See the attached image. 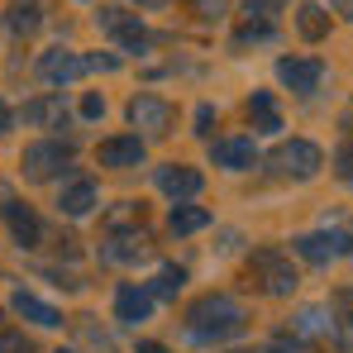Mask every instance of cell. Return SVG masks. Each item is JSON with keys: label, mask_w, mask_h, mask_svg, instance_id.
Returning a JSON list of instances; mask_svg holds the SVG:
<instances>
[{"label": "cell", "mask_w": 353, "mask_h": 353, "mask_svg": "<svg viewBox=\"0 0 353 353\" xmlns=\"http://www.w3.org/2000/svg\"><path fill=\"white\" fill-rule=\"evenodd\" d=\"M243 330V305L225 292H210L201 301L186 305V339L196 344H220V339H234Z\"/></svg>", "instance_id": "obj_1"}, {"label": "cell", "mask_w": 353, "mask_h": 353, "mask_svg": "<svg viewBox=\"0 0 353 353\" xmlns=\"http://www.w3.org/2000/svg\"><path fill=\"white\" fill-rule=\"evenodd\" d=\"M325 168V153L310 143V139H292V143H277L268 153V172L277 181H310V176Z\"/></svg>", "instance_id": "obj_2"}, {"label": "cell", "mask_w": 353, "mask_h": 353, "mask_svg": "<svg viewBox=\"0 0 353 353\" xmlns=\"http://www.w3.org/2000/svg\"><path fill=\"white\" fill-rule=\"evenodd\" d=\"M248 282H258L268 296H292L296 292V268L282 248H253L248 253Z\"/></svg>", "instance_id": "obj_3"}, {"label": "cell", "mask_w": 353, "mask_h": 353, "mask_svg": "<svg viewBox=\"0 0 353 353\" xmlns=\"http://www.w3.org/2000/svg\"><path fill=\"white\" fill-rule=\"evenodd\" d=\"M19 168L29 181H53L72 168V143H58V139H43V143H29L24 148V158H19Z\"/></svg>", "instance_id": "obj_4"}, {"label": "cell", "mask_w": 353, "mask_h": 353, "mask_svg": "<svg viewBox=\"0 0 353 353\" xmlns=\"http://www.w3.org/2000/svg\"><path fill=\"white\" fill-rule=\"evenodd\" d=\"M96 19H101V29L115 39L124 53H143V48L153 43V34H148V29L139 24V14H129V10H101Z\"/></svg>", "instance_id": "obj_5"}, {"label": "cell", "mask_w": 353, "mask_h": 353, "mask_svg": "<svg viewBox=\"0 0 353 353\" xmlns=\"http://www.w3.org/2000/svg\"><path fill=\"white\" fill-rule=\"evenodd\" d=\"M124 115H129V124H134L139 134H153V139H158V134H168V129H172V119H176L172 105H168L163 96H134Z\"/></svg>", "instance_id": "obj_6"}, {"label": "cell", "mask_w": 353, "mask_h": 353, "mask_svg": "<svg viewBox=\"0 0 353 353\" xmlns=\"http://www.w3.org/2000/svg\"><path fill=\"white\" fill-rule=\"evenodd\" d=\"M292 339L296 344H339V330H334V315L320 310V305H301L292 320Z\"/></svg>", "instance_id": "obj_7"}, {"label": "cell", "mask_w": 353, "mask_h": 353, "mask_svg": "<svg viewBox=\"0 0 353 353\" xmlns=\"http://www.w3.org/2000/svg\"><path fill=\"white\" fill-rule=\"evenodd\" d=\"M292 248L301 253V258H305V263L325 268L330 258H339V253H353V234H301Z\"/></svg>", "instance_id": "obj_8"}, {"label": "cell", "mask_w": 353, "mask_h": 353, "mask_svg": "<svg viewBox=\"0 0 353 353\" xmlns=\"http://www.w3.org/2000/svg\"><path fill=\"white\" fill-rule=\"evenodd\" d=\"M277 77H282V86H292L296 96H310L320 86V77H325V62L320 58H282L277 62Z\"/></svg>", "instance_id": "obj_9"}, {"label": "cell", "mask_w": 353, "mask_h": 353, "mask_svg": "<svg viewBox=\"0 0 353 353\" xmlns=\"http://www.w3.org/2000/svg\"><path fill=\"white\" fill-rule=\"evenodd\" d=\"M86 72V58H77L72 48H48L43 58H39V77L48 81V86H67V81H77Z\"/></svg>", "instance_id": "obj_10"}, {"label": "cell", "mask_w": 353, "mask_h": 353, "mask_svg": "<svg viewBox=\"0 0 353 353\" xmlns=\"http://www.w3.org/2000/svg\"><path fill=\"white\" fill-rule=\"evenodd\" d=\"M24 124H34V129H62L67 124V96L53 91V96H34L24 110H19Z\"/></svg>", "instance_id": "obj_11"}, {"label": "cell", "mask_w": 353, "mask_h": 353, "mask_svg": "<svg viewBox=\"0 0 353 353\" xmlns=\"http://www.w3.org/2000/svg\"><path fill=\"white\" fill-rule=\"evenodd\" d=\"M101 168H139L143 163V139L139 134H115V139H105L101 143Z\"/></svg>", "instance_id": "obj_12"}, {"label": "cell", "mask_w": 353, "mask_h": 353, "mask_svg": "<svg viewBox=\"0 0 353 353\" xmlns=\"http://www.w3.org/2000/svg\"><path fill=\"white\" fill-rule=\"evenodd\" d=\"M210 158H215V168L248 172V168L258 163V148H253V139H220V143L210 148Z\"/></svg>", "instance_id": "obj_13"}, {"label": "cell", "mask_w": 353, "mask_h": 353, "mask_svg": "<svg viewBox=\"0 0 353 353\" xmlns=\"http://www.w3.org/2000/svg\"><path fill=\"white\" fill-rule=\"evenodd\" d=\"M158 186L181 205V201H191L201 191V172L196 168H181V163H168V168H158Z\"/></svg>", "instance_id": "obj_14"}, {"label": "cell", "mask_w": 353, "mask_h": 353, "mask_svg": "<svg viewBox=\"0 0 353 353\" xmlns=\"http://www.w3.org/2000/svg\"><path fill=\"white\" fill-rule=\"evenodd\" d=\"M5 220H10V234L19 239V248H39V239H43V225H39V215H34L29 205L10 201V205H5Z\"/></svg>", "instance_id": "obj_15"}, {"label": "cell", "mask_w": 353, "mask_h": 353, "mask_svg": "<svg viewBox=\"0 0 353 353\" xmlns=\"http://www.w3.org/2000/svg\"><path fill=\"white\" fill-rule=\"evenodd\" d=\"M105 263H143L148 258V234H110L101 243Z\"/></svg>", "instance_id": "obj_16"}, {"label": "cell", "mask_w": 353, "mask_h": 353, "mask_svg": "<svg viewBox=\"0 0 353 353\" xmlns=\"http://www.w3.org/2000/svg\"><path fill=\"white\" fill-rule=\"evenodd\" d=\"M14 315L19 320H29V325H43V330H53V325H62V310L58 305H48V301H39L34 292H14Z\"/></svg>", "instance_id": "obj_17"}, {"label": "cell", "mask_w": 353, "mask_h": 353, "mask_svg": "<svg viewBox=\"0 0 353 353\" xmlns=\"http://www.w3.org/2000/svg\"><path fill=\"white\" fill-rule=\"evenodd\" d=\"M115 315L124 320V325L148 320V315H153V296H148V287H119L115 292Z\"/></svg>", "instance_id": "obj_18"}, {"label": "cell", "mask_w": 353, "mask_h": 353, "mask_svg": "<svg viewBox=\"0 0 353 353\" xmlns=\"http://www.w3.org/2000/svg\"><path fill=\"white\" fill-rule=\"evenodd\" d=\"M39 24H43V5L39 0H24V5H10L5 10V34H14V39L39 34Z\"/></svg>", "instance_id": "obj_19"}, {"label": "cell", "mask_w": 353, "mask_h": 353, "mask_svg": "<svg viewBox=\"0 0 353 353\" xmlns=\"http://www.w3.org/2000/svg\"><path fill=\"white\" fill-rule=\"evenodd\" d=\"M96 201H101V191H96V181H72L67 191H62V215H72V220H81V215H91L96 210Z\"/></svg>", "instance_id": "obj_20"}, {"label": "cell", "mask_w": 353, "mask_h": 353, "mask_svg": "<svg viewBox=\"0 0 353 353\" xmlns=\"http://www.w3.org/2000/svg\"><path fill=\"white\" fill-rule=\"evenodd\" d=\"M248 119H253L258 134H277V129H282V115H277L272 91H253V101H248Z\"/></svg>", "instance_id": "obj_21"}, {"label": "cell", "mask_w": 353, "mask_h": 353, "mask_svg": "<svg viewBox=\"0 0 353 353\" xmlns=\"http://www.w3.org/2000/svg\"><path fill=\"white\" fill-rule=\"evenodd\" d=\"M330 315H334V330H339V344L353 353V287H339L330 301Z\"/></svg>", "instance_id": "obj_22"}, {"label": "cell", "mask_w": 353, "mask_h": 353, "mask_svg": "<svg viewBox=\"0 0 353 353\" xmlns=\"http://www.w3.org/2000/svg\"><path fill=\"white\" fill-rule=\"evenodd\" d=\"M296 29H301V39L320 43V39L330 34V14H325V5H301V10H296Z\"/></svg>", "instance_id": "obj_23"}, {"label": "cell", "mask_w": 353, "mask_h": 353, "mask_svg": "<svg viewBox=\"0 0 353 353\" xmlns=\"http://www.w3.org/2000/svg\"><path fill=\"white\" fill-rule=\"evenodd\" d=\"M210 225V210H201V205H172V220H168V230L172 234H196V230H205Z\"/></svg>", "instance_id": "obj_24"}, {"label": "cell", "mask_w": 353, "mask_h": 353, "mask_svg": "<svg viewBox=\"0 0 353 353\" xmlns=\"http://www.w3.org/2000/svg\"><path fill=\"white\" fill-rule=\"evenodd\" d=\"M181 282H186V272L168 263V268H163V272H158V277L148 282V296H153V301H172V296L181 292Z\"/></svg>", "instance_id": "obj_25"}, {"label": "cell", "mask_w": 353, "mask_h": 353, "mask_svg": "<svg viewBox=\"0 0 353 353\" xmlns=\"http://www.w3.org/2000/svg\"><path fill=\"white\" fill-rule=\"evenodd\" d=\"M272 39H277V29H272V24H253V19H243L239 34H234L239 48H243V43H272Z\"/></svg>", "instance_id": "obj_26"}, {"label": "cell", "mask_w": 353, "mask_h": 353, "mask_svg": "<svg viewBox=\"0 0 353 353\" xmlns=\"http://www.w3.org/2000/svg\"><path fill=\"white\" fill-rule=\"evenodd\" d=\"M334 172H339V181L353 186V129L339 139V148H334Z\"/></svg>", "instance_id": "obj_27"}, {"label": "cell", "mask_w": 353, "mask_h": 353, "mask_svg": "<svg viewBox=\"0 0 353 353\" xmlns=\"http://www.w3.org/2000/svg\"><path fill=\"white\" fill-rule=\"evenodd\" d=\"M277 10H282V0H248V5H243V19H253V24H272Z\"/></svg>", "instance_id": "obj_28"}, {"label": "cell", "mask_w": 353, "mask_h": 353, "mask_svg": "<svg viewBox=\"0 0 353 353\" xmlns=\"http://www.w3.org/2000/svg\"><path fill=\"white\" fill-rule=\"evenodd\" d=\"M0 353H34V344L14 330H0Z\"/></svg>", "instance_id": "obj_29"}, {"label": "cell", "mask_w": 353, "mask_h": 353, "mask_svg": "<svg viewBox=\"0 0 353 353\" xmlns=\"http://www.w3.org/2000/svg\"><path fill=\"white\" fill-rule=\"evenodd\" d=\"M119 58L115 53H96V58H86V72H115Z\"/></svg>", "instance_id": "obj_30"}, {"label": "cell", "mask_w": 353, "mask_h": 353, "mask_svg": "<svg viewBox=\"0 0 353 353\" xmlns=\"http://www.w3.org/2000/svg\"><path fill=\"white\" fill-rule=\"evenodd\" d=\"M81 115H86V119H101V115H105V101H101V96H86V101H81Z\"/></svg>", "instance_id": "obj_31"}, {"label": "cell", "mask_w": 353, "mask_h": 353, "mask_svg": "<svg viewBox=\"0 0 353 353\" xmlns=\"http://www.w3.org/2000/svg\"><path fill=\"white\" fill-rule=\"evenodd\" d=\"M210 124H215V110L201 105V110H196V134H210Z\"/></svg>", "instance_id": "obj_32"}, {"label": "cell", "mask_w": 353, "mask_h": 353, "mask_svg": "<svg viewBox=\"0 0 353 353\" xmlns=\"http://www.w3.org/2000/svg\"><path fill=\"white\" fill-rule=\"evenodd\" d=\"M334 10H339L344 19H353V0H334Z\"/></svg>", "instance_id": "obj_33"}, {"label": "cell", "mask_w": 353, "mask_h": 353, "mask_svg": "<svg viewBox=\"0 0 353 353\" xmlns=\"http://www.w3.org/2000/svg\"><path fill=\"white\" fill-rule=\"evenodd\" d=\"M10 119H14V115H10V110H5V101H0V129H10Z\"/></svg>", "instance_id": "obj_34"}, {"label": "cell", "mask_w": 353, "mask_h": 353, "mask_svg": "<svg viewBox=\"0 0 353 353\" xmlns=\"http://www.w3.org/2000/svg\"><path fill=\"white\" fill-rule=\"evenodd\" d=\"M139 353H168L163 344H139Z\"/></svg>", "instance_id": "obj_35"}, {"label": "cell", "mask_w": 353, "mask_h": 353, "mask_svg": "<svg viewBox=\"0 0 353 353\" xmlns=\"http://www.w3.org/2000/svg\"><path fill=\"white\" fill-rule=\"evenodd\" d=\"M139 5H163V0H139Z\"/></svg>", "instance_id": "obj_36"}, {"label": "cell", "mask_w": 353, "mask_h": 353, "mask_svg": "<svg viewBox=\"0 0 353 353\" xmlns=\"http://www.w3.org/2000/svg\"><path fill=\"white\" fill-rule=\"evenodd\" d=\"M58 353H67V349H58Z\"/></svg>", "instance_id": "obj_37"}]
</instances>
